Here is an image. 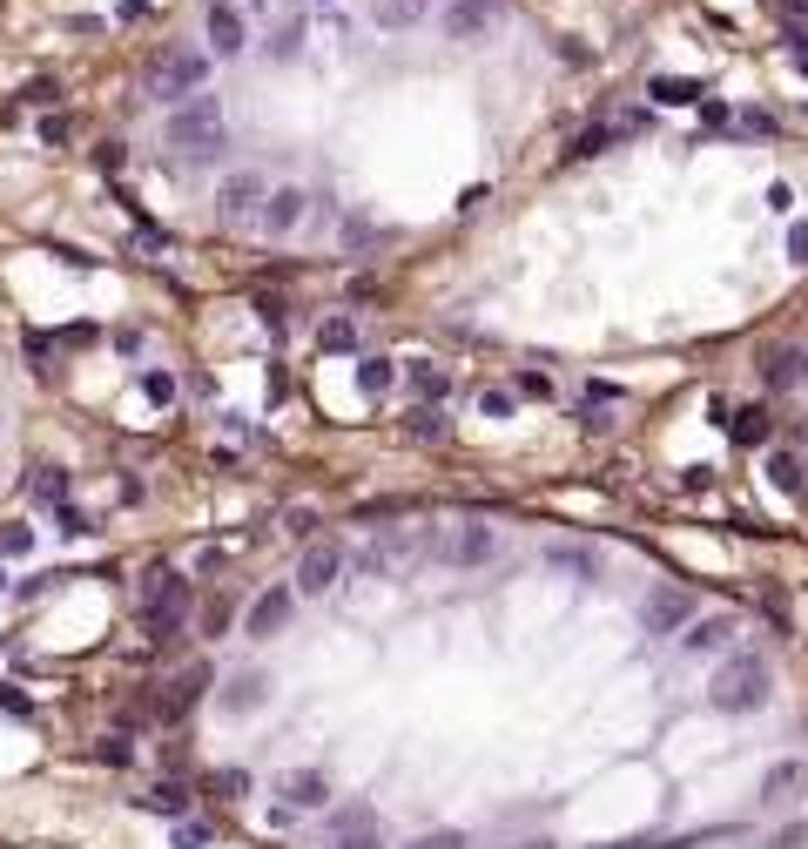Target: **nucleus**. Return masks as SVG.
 I'll list each match as a JSON object with an SVG mask.
<instances>
[{
    "label": "nucleus",
    "instance_id": "obj_13",
    "mask_svg": "<svg viewBox=\"0 0 808 849\" xmlns=\"http://www.w3.org/2000/svg\"><path fill=\"white\" fill-rule=\"evenodd\" d=\"M243 41H250V27H243V8H229V0H216V8H209V48L229 61V55H243Z\"/></svg>",
    "mask_w": 808,
    "mask_h": 849
},
{
    "label": "nucleus",
    "instance_id": "obj_18",
    "mask_svg": "<svg viewBox=\"0 0 808 849\" xmlns=\"http://www.w3.org/2000/svg\"><path fill=\"white\" fill-rule=\"evenodd\" d=\"M203 687H209V668H189V674H176V681H169V694H162V715H169V721H182L189 708L203 702Z\"/></svg>",
    "mask_w": 808,
    "mask_h": 849
},
{
    "label": "nucleus",
    "instance_id": "obj_38",
    "mask_svg": "<svg viewBox=\"0 0 808 849\" xmlns=\"http://www.w3.org/2000/svg\"><path fill=\"white\" fill-rule=\"evenodd\" d=\"M411 432H418V439H445V418H438V411H418Z\"/></svg>",
    "mask_w": 808,
    "mask_h": 849
},
{
    "label": "nucleus",
    "instance_id": "obj_5",
    "mask_svg": "<svg viewBox=\"0 0 808 849\" xmlns=\"http://www.w3.org/2000/svg\"><path fill=\"white\" fill-rule=\"evenodd\" d=\"M687 621H695V594H687V587H653L640 600V627L647 634H680Z\"/></svg>",
    "mask_w": 808,
    "mask_h": 849
},
{
    "label": "nucleus",
    "instance_id": "obj_30",
    "mask_svg": "<svg viewBox=\"0 0 808 849\" xmlns=\"http://www.w3.org/2000/svg\"><path fill=\"white\" fill-rule=\"evenodd\" d=\"M735 439H741V445H761V439H768V411H741V418H735Z\"/></svg>",
    "mask_w": 808,
    "mask_h": 849
},
{
    "label": "nucleus",
    "instance_id": "obj_2",
    "mask_svg": "<svg viewBox=\"0 0 808 849\" xmlns=\"http://www.w3.org/2000/svg\"><path fill=\"white\" fill-rule=\"evenodd\" d=\"M708 702L721 708V715H755L761 702H768V661L755 647H735L721 661V674H714V687H708Z\"/></svg>",
    "mask_w": 808,
    "mask_h": 849
},
{
    "label": "nucleus",
    "instance_id": "obj_23",
    "mask_svg": "<svg viewBox=\"0 0 808 849\" xmlns=\"http://www.w3.org/2000/svg\"><path fill=\"white\" fill-rule=\"evenodd\" d=\"M317 344H324V351H351V344H358V324H351V318H324V324H317Z\"/></svg>",
    "mask_w": 808,
    "mask_h": 849
},
{
    "label": "nucleus",
    "instance_id": "obj_17",
    "mask_svg": "<svg viewBox=\"0 0 808 849\" xmlns=\"http://www.w3.org/2000/svg\"><path fill=\"white\" fill-rule=\"evenodd\" d=\"M263 203V176H229L222 189H216V210L229 216V223H237V216H250Z\"/></svg>",
    "mask_w": 808,
    "mask_h": 849
},
{
    "label": "nucleus",
    "instance_id": "obj_16",
    "mask_svg": "<svg viewBox=\"0 0 808 849\" xmlns=\"http://www.w3.org/2000/svg\"><path fill=\"white\" fill-rule=\"evenodd\" d=\"M284 802L290 809H324L330 802V776L324 768H297V776H284Z\"/></svg>",
    "mask_w": 808,
    "mask_h": 849
},
{
    "label": "nucleus",
    "instance_id": "obj_37",
    "mask_svg": "<svg viewBox=\"0 0 808 849\" xmlns=\"http://www.w3.org/2000/svg\"><path fill=\"white\" fill-rule=\"evenodd\" d=\"M95 755H101V762H108V768H129V742H122V736H108V742H101V749H95Z\"/></svg>",
    "mask_w": 808,
    "mask_h": 849
},
{
    "label": "nucleus",
    "instance_id": "obj_34",
    "mask_svg": "<svg viewBox=\"0 0 808 849\" xmlns=\"http://www.w3.org/2000/svg\"><path fill=\"white\" fill-rule=\"evenodd\" d=\"M479 411L485 418H512V392H479Z\"/></svg>",
    "mask_w": 808,
    "mask_h": 849
},
{
    "label": "nucleus",
    "instance_id": "obj_24",
    "mask_svg": "<svg viewBox=\"0 0 808 849\" xmlns=\"http://www.w3.org/2000/svg\"><path fill=\"white\" fill-rule=\"evenodd\" d=\"M297 48H303V21H284L269 34V61H297Z\"/></svg>",
    "mask_w": 808,
    "mask_h": 849
},
{
    "label": "nucleus",
    "instance_id": "obj_41",
    "mask_svg": "<svg viewBox=\"0 0 808 849\" xmlns=\"http://www.w3.org/2000/svg\"><path fill=\"white\" fill-rule=\"evenodd\" d=\"M203 627H209V634L229 627V600H209V607H203Z\"/></svg>",
    "mask_w": 808,
    "mask_h": 849
},
{
    "label": "nucleus",
    "instance_id": "obj_12",
    "mask_svg": "<svg viewBox=\"0 0 808 849\" xmlns=\"http://www.w3.org/2000/svg\"><path fill=\"white\" fill-rule=\"evenodd\" d=\"M735 634H741L735 613H714V621H687V627H680V647H687V654H721V647H735Z\"/></svg>",
    "mask_w": 808,
    "mask_h": 849
},
{
    "label": "nucleus",
    "instance_id": "obj_15",
    "mask_svg": "<svg viewBox=\"0 0 808 849\" xmlns=\"http://www.w3.org/2000/svg\"><path fill=\"white\" fill-rule=\"evenodd\" d=\"M808 384V351L801 344H782L775 358H768V392H801Z\"/></svg>",
    "mask_w": 808,
    "mask_h": 849
},
{
    "label": "nucleus",
    "instance_id": "obj_19",
    "mask_svg": "<svg viewBox=\"0 0 808 849\" xmlns=\"http://www.w3.org/2000/svg\"><path fill=\"white\" fill-rule=\"evenodd\" d=\"M485 21H492V0H451V8H445V34H451V41H472Z\"/></svg>",
    "mask_w": 808,
    "mask_h": 849
},
{
    "label": "nucleus",
    "instance_id": "obj_29",
    "mask_svg": "<svg viewBox=\"0 0 808 849\" xmlns=\"http://www.w3.org/2000/svg\"><path fill=\"white\" fill-rule=\"evenodd\" d=\"M34 492H41L48 506H61V499H68V473H61V466H41V479H34Z\"/></svg>",
    "mask_w": 808,
    "mask_h": 849
},
{
    "label": "nucleus",
    "instance_id": "obj_32",
    "mask_svg": "<svg viewBox=\"0 0 808 849\" xmlns=\"http://www.w3.org/2000/svg\"><path fill=\"white\" fill-rule=\"evenodd\" d=\"M653 95H661V101H695L701 88H695V82H674V74H661V82H653Z\"/></svg>",
    "mask_w": 808,
    "mask_h": 849
},
{
    "label": "nucleus",
    "instance_id": "obj_14",
    "mask_svg": "<svg viewBox=\"0 0 808 849\" xmlns=\"http://www.w3.org/2000/svg\"><path fill=\"white\" fill-rule=\"evenodd\" d=\"M795 796H808V762H775L761 776V802H775V809H788Z\"/></svg>",
    "mask_w": 808,
    "mask_h": 849
},
{
    "label": "nucleus",
    "instance_id": "obj_26",
    "mask_svg": "<svg viewBox=\"0 0 808 849\" xmlns=\"http://www.w3.org/2000/svg\"><path fill=\"white\" fill-rule=\"evenodd\" d=\"M411 384H418V392H425V398H432V405H438V398H445V392H451V378H445V371H438V364H411Z\"/></svg>",
    "mask_w": 808,
    "mask_h": 849
},
{
    "label": "nucleus",
    "instance_id": "obj_39",
    "mask_svg": "<svg viewBox=\"0 0 808 849\" xmlns=\"http://www.w3.org/2000/svg\"><path fill=\"white\" fill-rule=\"evenodd\" d=\"M216 789H222V796H250V776H243V768H222Z\"/></svg>",
    "mask_w": 808,
    "mask_h": 849
},
{
    "label": "nucleus",
    "instance_id": "obj_36",
    "mask_svg": "<svg viewBox=\"0 0 808 849\" xmlns=\"http://www.w3.org/2000/svg\"><path fill=\"white\" fill-rule=\"evenodd\" d=\"M519 392L526 398H553V378L546 371H519Z\"/></svg>",
    "mask_w": 808,
    "mask_h": 849
},
{
    "label": "nucleus",
    "instance_id": "obj_22",
    "mask_svg": "<svg viewBox=\"0 0 808 849\" xmlns=\"http://www.w3.org/2000/svg\"><path fill=\"white\" fill-rule=\"evenodd\" d=\"M546 560L566 566V573H580V581H600V553H587V547H553Z\"/></svg>",
    "mask_w": 808,
    "mask_h": 849
},
{
    "label": "nucleus",
    "instance_id": "obj_4",
    "mask_svg": "<svg viewBox=\"0 0 808 849\" xmlns=\"http://www.w3.org/2000/svg\"><path fill=\"white\" fill-rule=\"evenodd\" d=\"M182 613H189V581H176V573H156V581H148V594H142V621H148V634L169 641V634L182 627Z\"/></svg>",
    "mask_w": 808,
    "mask_h": 849
},
{
    "label": "nucleus",
    "instance_id": "obj_28",
    "mask_svg": "<svg viewBox=\"0 0 808 849\" xmlns=\"http://www.w3.org/2000/svg\"><path fill=\"white\" fill-rule=\"evenodd\" d=\"M148 809H162V816H182V809H189V789H182V782H162L156 796H148Z\"/></svg>",
    "mask_w": 808,
    "mask_h": 849
},
{
    "label": "nucleus",
    "instance_id": "obj_40",
    "mask_svg": "<svg viewBox=\"0 0 808 849\" xmlns=\"http://www.w3.org/2000/svg\"><path fill=\"white\" fill-rule=\"evenodd\" d=\"M613 135H620V129H587V135H580V156H600Z\"/></svg>",
    "mask_w": 808,
    "mask_h": 849
},
{
    "label": "nucleus",
    "instance_id": "obj_9",
    "mask_svg": "<svg viewBox=\"0 0 808 849\" xmlns=\"http://www.w3.org/2000/svg\"><path fill=\"white\" fill-rule=\"evenodd\" d=\"M303 210H311V196H303V189H263V203H256V216H263L269 237H290V229L303 223Z\"/></svg>",
    "mask_w": 808,
    "mask_h": 849
},
{
    "label": "nucleus",
    "instance_id": "obj_44",
    "mask_svg": "<svg viewBox=\"0 0 808 849\" xmlns=\"http://www.w3.org/2000/svg\"><path fill=\"white\" fill-rule=\"evenodd\" d=\"M775 849H801V829H782V836H775Z\"/></svg>",
    "mask_w": 808,
    "mask_h": 849
},
{
    "label": "nucleus",
    "instance_id": "obj_20",
    "mask_svg": "<svg viewBox=\"0 0 808 849\" xmlns=\"http://www.w3.org/2000/svg\"><path fill=\"white\" fill-rule=\"evenodd\" d=\"M425 8H432V0H371V21L377 27H418Z\"/></svg>",
    "mask_w": 808,
    "mask_h": 849
},
{
    "label": "nucleus",
    "instance_id": "obj_45",
    "mask_svg": "<svg viewBox=\"0 0 808 849\" xmlns=\"http://www.w3.org/2000/svg\"><path fill=\"white\" fill-rule=\"evenodd\" d=\"M506 849H553V842H546V836H532V842H506Z\"/></svg>",
    "mask_w": 808,
    "mask_h": 849
},
{
    "label": "nucleus",
    "instance_id": "obj_11",
    "mask_svg": "<svg viewBox=\"0 0 808 849\" xmlns=\"http://www.w3.org/2000/svg\"><path fill=\"white\" fill-rule=\"evenodd\" d=\"M492 553H498V533L479 526V519H472V526H458V533L445 539V560H451V566H485Z\"/></svg>",
    "mask_w": 808,
    "mask_h": 849
},
{
    "label": "nucleus",
    "instance_id": "obj_46",
    "mask_svg": "<svg viewBox=\"0 0 808 849\" xmlns=\"http://www.w3.org/2000/svg\"><path fill=\"white\" fill-rule=\"evenodd\" d=\"M0 594H8V573H0Z\"/></svg>",
    "mask_w": 808,
    "mask_h": 849
},
{
    "label": "nucleus",
    "instance_id": "obj_27",
    "mask_svg": "<svg viewBox=\"0 0 808 849\" xmlns=\"http://www.w3.org/2000/svg\"><path fill=\"white\" fill-rule=\"evenodd\" d=\"M0 553H8V560H21V553H34V526H27V519H14V526H0Z\"/></svg>",
    "mask_w": 808,
    "mask_h": 849
},
{
    "label": "nucleus",
    "instance_id": "obj_3",
    "mask_svg": "<svg viewBox=\"0 0 808 849\" xmlns=\"http://www.w3.org/2000/svg\"><path fill=\"white\" fill-rule=\"evenodd\" d=\"M203 82H209L203 48H162L156 68H148V95L156 101H189V95H203Z\"/></svg>",
    "mask_w": 808,
    "mask_h": 849
},
{
    "label": "nucleus",
    "instance_id": "obj_1",
    "mask_svg": "<svg viewBox=\"0 0 808 849\" xmlns=\"http://www.w3.org/2000/svg\"><path fill=\"white\" fill-rule=\"evenodd\" d=\"M162 135H169V148H176V156H189V163H209V156H222L229 129H222V108H216V95H189V101H176V115L162 122Z\"/></svg>",
    "mask_w": 808,
    "mask_h": 849
},
{
    "label": "nucleus",
    "instance_id": "obj_10",
    "mask_svg": "<svg viewBox=\"0 0 808 849\" xmlns=\"http://www.w3.org/2000/svg\"><path fill=\"white\" fill-rule=\"evenodd\" d=\"M337 573H343V547H311L303 553V566H297V594H330L337 587Z\"/></svg>",
    "mask_w": 808,
    "mask_h": 849
},
{
    "label": "nucleus",
    "instance_id": "obj_6",
    "mask_svg": "<svg viewBox=\"0 0 808 849\" xmlns=\"http://www.w3.org/2000/svg\"><path fill=\"white\" fill-rule=\"evenodd\" d=\"M324 849H384V823H377V809L351 802V809H337V823H330V842Z\"/></svg>",
    "mask_w": 808,
    "mask_h": 849
},
{
    "label": "nucleus",
    "instance_id": "obj_31",
    "mask_svg": "<svg viewBox=\"0 0 808 849\" xmlns=\"http://www.w3.org/2000/svg\"><path fill=\"white\" fill-rule=\"evenodd\" d=\"M405 849H466V836L458 829H425V836H411Z\"/></svg>",
    "mask_w": 808,
    "mask_h": 849
},
{
    "label": "nucleus",
    "instance_id": "obj_25",
    "mask_svg": "<svg viewBox=\"0 0 808 849\" xmlns=\"http://www.w3.org/2000/svg\"><path fill=\"white\" fill-rule=\"evenodd\" d=\"M768 479H775L782 492H801V458H795V452H775V458H768Z\"/></svg>",
    "mask_w": 808,
    "mask_h": 849
},
{
    "label": "nucleus",
    "instance_id": "obj_8",
    "mask_svg": "<svg viewBox=\"0 0 808 849\" xmlns=\"http://www.w3.org/2000/svg\"><path fill=\"white\" fill-rule=\"evenodd\" d=\"M263 702H269V674H256V668L229 674V681H222V694H216V708H222V715H237V721H243V715H256Z\"/></svg>",
    "mask_w": 808,
    "mask_h": 849
},
{
    "label": "nucleus",
    "instance_id": "obj_33",
    "mask_svg": "<svg viewBox=\"0 0 808 849\" xmlns=\"http://www.w3.org/2000/svg\"><path fill=\"white\" fill-rule=\"evenodd\" d=\"M142 392L156 398V405H169V398H176V378H169V371H148V378H142Z\"/></svg>",
    "mask_w": 808,
    "mask_h": 849
},
{
    "label": "nucleus",
    "instance_id": "obj_43",
    "mask_svg": "<svg viewBox=\"0 0 808 849\" xmlns=\"http://www.w3.org/2000/svg\"><path fill=\"white\" fill-rule=\"evenodd\" d=\"M788 256H795V263H808V223H795V229H788Z\"/></svg>",
    "mask_w": 808,
    "mask_h": 849
},
{
    "label": "nucleus",
    "instance_id": "obj_7",
    "mask_svg": "<svg viewBox=\"0 0 808 849\" xmlns=\"http://www.w3.org/2000/svg\"><path fill=\"white\" fill-rule=\"evenodd\" d=\"M290 613H297V587H269V594L250 600L243 627H250L256 641H269V634H284V627H290Z\"/></svg>",
    "mask_w": 808,
    "mask_h": 849
},
{
    "label": "nucleus",
    "instance_id": "obj_42",
    "mask_svg": "<svg viewBox=\"0 0 808 849\" xmlns=\"http://www.w3.org/2000/svg\"><path fill=\"white\" fill-rule=\"evenodd\" d=\"M290 533H297V539H311V533H317V513H311V506H297V513H290Z\"/></svg>",
    "mask_w": 808,
    "mask_h": 849
},
{
    "label": "nucleus",
    "instance_id": "obj_21",
    "mask_svg": "<svg viewBox=\"0 0 808 849\" xmlns=\"http://www.w3.org/2000/svg\"><path fill=\"white\" fill-rule=\"evenodd\" d=\"M391 378H398L391 358H364V364H358V392H364V398H384V392H391Z\"/></svg>",
    "mask_w": 808,
    "mask_h": 849
},
{
    "label": "nucleus",
    "instance_id": "obj_35",
    "mask_svg": "<svg viewBox=\"0 0 808 849\" xmlns=\"http://www.w3.org/2000/svg\"><path fill=\"white\" fill-rule=\"evenodd\" d=\"M176 849H209V829L203 823H176Z\"/></svg>",
    "mask_w": 808,
    "mask_h": 849
}]
</instances>
